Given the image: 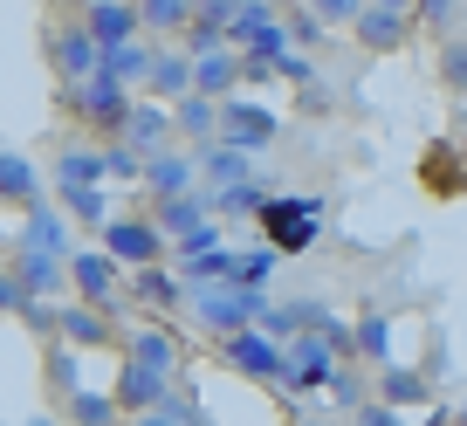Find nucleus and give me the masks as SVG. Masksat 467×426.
Instances as JSON below:
<instances>
[{
	"mask_svg": "<svg viewBox=\"0 0 467 426\" xmlns=\"http://www.w3.org/2000/svg\"><path fill=\"white\" fill-rule=\"evenodd\" d=\"M220 358H227L241 379H254V385H289V344L282 338H268V330H227L220 338Z\"/></svg>",
	"mask_w": 467,
	"mask_h": 426,
	"instance_id": "1",
	"label": "nucleus"
},
{
	"mask_svg": "<svg viewBox=\"0 0 467 426\" xmlns=\"http://www.w3.org/2000/svg\"><path fill=\"white\" fill-rule=\"evenodd\" d=\"M192 309H200V324L206 330H220V338H227V330H248L254 317H262V289H248V282H213V289H200L192 296Z\"/></svg>",
	"mask_w": 467,
	"mask_h": 426,
	"instance_id": "2",
	"label": "nucleus"
},
{
	"mask_svg": "<svg viewBox=\"0 0 467 426\" xmlns=\"http://www.w3.org/2000/svg\"><path fill=\"white\" fill-rule=\"evenodd\" d=\"M262 227H268V248L275 255H303L323 227V206L317 200H268L262 206Z\"/></svg>",
	"mask_w": 467,
	"mask_h": 426,
	"instance_id": "3",
	"label": "nucleus"
},
{
	"mask_svg": "<svg viewBox=\"0 0 467 426\" xmlns=\"http://www.w3.org/2000/svg\"><path fill=\"white\" fill-rule=\"evenodd\" d=\"M220 138H227L234 151H262V145H275V110H268V103L227 97V103H220Z\"/></svg>",
	"mask_w": 467,
	"mask_h": 426,
	"instance_id": "4",
	"label": "nucleus"
},
{
	"mask_svg": "<svg viewBox=\"0 0 467 426\" xmlns=\"http://www.w3.org/2000/svg\"><path fill=\"white\" fill-rule=\"evenodd\" d=\"M103 255H117L124 268H151L165 255V234H159V221H110L103 227Z\"/></svg>",
	"mask_w": 467,
	"mask_h": 426,
	"instance_id": "5",
	"label": "nucleus"
},
{
	"mask_svg": "<svg viewBox=\"0 0 467 426\" xmlns=\"http://www.w3.org/2000/svg\"><path fill=\"white\" fill-rule=\"evenodd\" d=\"M76 110H83L89 124H124V110H131V97H124V76H110V69H97V76H83L76 83Z\"/></svg>",
	"mask_w": 467,
	"mask_h": 426,
	"instance_id": "6",
	"label": "nucleus"
},
{
	"mask_svg": "<svg viewBox=\"0 0 467 426\" xmlns=\"http://www.w3.org/2000/svg\"><path fill=\"white\" fill-rule=\"evenodd\" d=\"M248 76V56L234 42H220V48H206V56H192V89H206V97H220L227 103L234 97V83Z\"/></svg>",
	"mask_w": 467,
	"mask_h": 426,
	"instance_id": "7",
	"label": "nucleus"
},
{
	"mask_svg": "<svg viewBox=\"0 0 467 426\" xmlns=\"http://www.w3.org/2000/svg\"><path fill=\"white\" fill-rule=\"evenodd\" d=\"M165 131H172V103H131V110H124V124H117V138H124V145H131V151H145V159H151V151H159V138Z\"/></svg>",
	"mask_w": 467,
	"mask_h": 426,
	"instance_id": "8",
	"label": "nucleus"
},
{
	"mask_svg": "<svg viewBox=\"0 0 467 426\" xmlns=\"http://www.w3.org/2000/svg\"><path fill=\"white\" fill-rule=\"evenodd\" d=\"M69 282L83 289V303L117 309V255H76V262H69Z\"/></svg>",
	"mask_w": 467,
	"mask_h": 426,
	"instance_id": "9",
	"label": "nucleus"
},
{
	"mask_svg": "<svg viewBox=\"0 0 467 426\" xmlns=\"http://www.w3.org/2000/svg\"><path fill=\"white\" fill-rule=\"evenodd\" d=\"M165 379H172V371H159V365H138V358H131V365H124V379H117V399H124L131 412L165 406V399H172V385H165Z\"/></svg>",
	"mask_w": 467,
	"mask_h": 426,
	"instance_id": "10",
	"label": "nucleus"
},
{
	"mask_svg": "<svg viewBox=\"0 0 467 426\" xmlns=\"http://www.w3.org/2000/svg\"><path fill=\"white\" fill-rule=\"evenodd\" d=\"M350 28H358V42H365V48H379V56H385V48H399L412 35V15H399V7H371V0H365V15L350 21Z\"/></svg>",
	"mask_w": 467,
	"mask_h": 426,
	"instance_id": "11",
	"label": "nucleus"
},
{
	"mask_svg": "<svg viewBox=\"0 0 467 426\" xmlns=\"http://www.w3.org/2000/svg\"><path fill=\"white\" fill-rule=\"evenodd\" d=\"M138 28H145V21H138V7H131V0H97V7H89V35H97L103 48L138 42Z\"/></svg>",
	"mask_w": 467,
	"mask_h": 426,
	"instance_id": "12",
	"label": "nucleus"
},
{
	"mask_svg": "<svg viewBox=\"0 0 467 426\" xmlns=\"http://www.w3.org/2000/svg\"><path fill=\"white\" fill-rule=\"evenodd\" d=\"M56 69H62V83H83V76H97L103 69V42H97V35H62V42H56Z\"/></svg>",
	"mask_w": 467,
	"mask_h": 426,
	"instance_id": "13",
	"label": "nucleus"
},
{
	"mask_svg": "<svg viewBox=\"0 0 467 426\" xmlns=\"http://www.w3.org/2000/svg\"><path fill=\"white\" fill-rule=\"evenodd\" d=\"M145 186L159 192V200L192 192V159H179V151H151V159H145Z\"/></svg>",
	"mask_w": 467,
	"mask_h": 426,
	"instance_id": "14",
	"label": "nucleus"
},
{
	"mask_svg": "<svg viewBox=\"0 0 467 426\" xmlns=\"http://www.w3.org/2000/svg\"><path fill=\"white\" fill-rule=\"evenodd\" d=\"M151 89H159L165 103H179L192 89V56H179V48H159V56H151V76H145Z\"/></svg>",
	"mask_w": 467,
	"mask_h": 426,
	"instance_id": "15",
	"label": "nucleus"
},
{
	"mask_svg": "<svg viewBox=\"0 0 467 426\" xmlns=\"http://www.w3.org/2000/svg\"><path fill=\"white\" fill-rule=\"evenodd\" d=\"M172 118H179V131L206 138V131H220V97H206V89H186V97L172 103Z\"/></svg>",
	"mask_w": 467,
	"mask_h": 426,
	"instance_id": "16",
	"label": "nucleus"
},
{
	"mask_svg": "<svg viewBox=\"0 0 467 426\" xmlns=\"http://www.w3.org/2000/svg\"><path fill=\"white\" fill-rule=\"evenodd\" d=\"M103 179V151H62L56 159V186L62 192H83V186H97Z\"/></svg>",
	"mask_w": 467,
	"mask_h": 426,
	"instance_id": "17",
	"label": "nucleus"
},
{
	"mask_svg": "<svg viewBox=\"0 0 467 426\" xmlns=\"http://www.w3.org/2000/svg\"><path fill=\"white\" fill-rule=\"evenodd\" d=\"M206 206L213 200H192V192H179V200H159V234H186V227H200L206 221Z\"/></svg>",
	"mask_w": 467,
	"mask_h": 426,
	"instance_id": "18",
	"label": "nucleus"
},
{
	"mask_svg": "<svg viewBox=\"0 0 467 426\" xmlns=\"http://www.w3.org/2000/svg\"><path fill=\"white\" fill-rule=\"evenodd\" d=\"M179 296H186V282H179V275H165L159 262H151V268H138V303H151V309H172Z\"/></svg>",
	"mask_w": 467,
	"mask_h": 426,
	"instance_id": "19",
	"label": "nucleus"
},
{
	"mask_svg": "<svg viewBox=\"0 0 467 426\" xmlns=\"http://www.w3.org/2000/svg\"><path fill=\"white\" fill-rule=\"evenodd\" d=\"M206 179H213V192L220 186H241V179H248V151H234L227 138H220V145L206 151Z\"/></svg>",
	"mask_w": 467,
	"mask_h": 426,
	"instance_id": "20",
	"label": "nucleus"
},
{
	"mask_svg": "<svg viewBox=\"0 0 467 426\" xmlns=\"http://www.w3.org/2000/svg\"><path fill=\"white\" fill-rule=\"evenodd\" d=\"M56 330L76 338V344H103V338H110V324L97 317V303H89V309H56Z\"/></svg>",
	"mask_w": 467,
	"mask_h": 426,
	"instance_id": "21",
	"label": "nucleus"
},
{
	"mask_svg": "<svg viewBox=\"0 0 467 426\" xmlns=\"http://www.w3.org/2000/svg\"><path fill=\"white\" fill-rule=\"evenodd\" d=\"M151 56L159 48H145V42H117V48H103V69L131 83V76H151Z\"/></svg>",
	"mask_w": 467,
	"mask_h": 426,
	"instance_id": "22",
	"label": "nucleus"
},
{
	"mask_svg": "<svg viewBox=\"0 0 467 426\" xmlns=\"http://www.w3.org/2000/svg\"><path fill=\"white\" fill-rule=\"evenodd\" d=\"M131 344H138V351H131L138 365H159V371H179V344H172V330H138Z\"/></svg>",
	"mask_w": 467,
	"mask_h": 426,
	"instance_id": "23",
	"label": "nucleus"
},
{
	"mask_svg": "<svg viewBox=\"0 0 467 426\" xmlns=\"http://www.w3.org/2000/svg\"><path fill=\"white\" fill-rule=\"evenodd\" d=\"M0 200H15V206H35V172L15 159V151H0Z\"/></svg>",
	"mask_w": 467,
	"mask_h": 426,
	"instance_id": "24",
	"label": "nucleus"
},
{
	"mask_svg": "<svg viewBox=\"0 0 467 426\" xmlns=\"http://www.w3.org/2000/svg\"><path fill=\"white\" fill-rule=\"evenodd\" d=\"M358 358H365V365H392V324H385V317H365V324H358Z\"/></svg>",
	"mask_w": 467,
	"mask_h": 426,
	"instance_id": "25",
	"label": "nucleus"
},
{
	"mask_svg": "<svg viewBox=\"0 0 467 426\" xmlns=\"http://www.w3.org/2000/svg\"><path fill=\"white\" fill-rule=\"evenodd\" d=\"M268 21H275V15H268V0H241V15L227 21V42H234V48H248L254 35L268 28Z\"/></svg>",
	"mask_w": 467,
	"mask_h": 426,
	"instance_id": "26",
	"label": "nucleus"
},
{
	"mask_svg": "<svg viewBox=\"0 0 467 426\" xmlns=\"http://www.w3.org/2000/svg\"><path fill=\"white\" fill-rule=\"evenodd\" d=\"M28 248H42V255H69V227H62L56 213H42V206H35V221H28Z\"/></svg>",
	"mask_w": 467,
	"mask_h": 426,
	"instance_id": "27",
	"label": "nucleus"
},
{
	"mask_svg": "<svg viewBox=\"0 0 467 426\" xmlns=\"http://www.w3.org/2000/svg\"><path fill=\"white\" fill-rule=\"evenodd\" d=\"M440 83L467 97V35H447V48H440Z\"/></svg>",
	"mask_w": 467,
	"mask_h": 426,
	"instance_id": "28",
	"label": "nucleus"
},
{
	"mask_svg": "<svg viewBox=\"0 0 467 426\" xmlns=\"http://www.w3.org/2000/svg\"><path fill=\"white\" fill-rule=\"evenodd\" d=\"M213 206H220V213H262V206H268V192L241 179V186H220V192H213Z\"/></svg>",
	"mask_w": 467,
	"mask_h": 426,
	"instance_id": "29",
	"label": "nucleus"
},
{
	"mask_svg": "<svg viewBox=\"0 0 467 426\" xmlns=\"http://www.w3.org/2000/svg\"><path fill=\"white\" fill-rule=\"evenodd\" d=\"M138 426H200V412H192L186 406V399H165V406H145V412H138Z\"/></svg>",
	"mask_w": 467,
	"mask_h": 426,
	"instance_id": "30",
	"label": "nucleus"
},
{
	"mask_svg": "<svg viewBox=\"0 0 467 426\" xmlns=\"http://www.w3.org/2000/svg\"><path fill=\"white\" fill-rule=\"evenodd\" d=\"M275 262H282L275 248H254V255H241V262H234V282H248V289H262V282L275 275Z\"/></svg>",
	"mask_w": 467,
	"mask_h": 426,
	"instance_id": "31",
	"label": "nucleus"
},
{
	"mask_svg": "<svg viewBox=\"0 0 467 426\" xmlns=\"http://www.w3.org/2000/svg\"><path fill=\"white\" fill-rule=\"evenodd\" d=\"M392 406H412V399H426V385H420V371H399V365H385V385H379Z\"/></svg>",
	"mask_w": 467,
	"mask_h": 426,
	"instance_id": "32",
	"label": "nucleus"
},
{
	"mask_svg": "<svg viewBox=\"0 0 467 426\" xmlns=\"http://www.w3.org/2000/svg\"><path fill=\"white\" fill-rule=\"evenodd\" d=\"M412 21H426V28H453V21H461V0H412Z\"/></svg>",
	"mask_w": 467,
	"mask_h": 426,
	"instance_id": "33",
	"label": "nucleus"
},
{
	"mask_svg": "<svg viewBox=\"0 0 467 426\" xmlns=\"http://www.w3.org/2000/svg\"><path fill=\"white\" fill-rule=\"evenodd\" d=\"M303 7L317 21H358V15H365V0H303Z\"/></svg>",
	"mask_w": 467,
	"mask_h": 426,
	"instance_id": "34",
	"label": "nucleus"
},
{
	"mask_svg": "<svg viewBox=\"0 0 467 426\" xmlns=\"http://www.w3.org/2000/svg\"><path fill=\"white\" fill-rule=\"evenodd\" d=\"M76 420H83V426H110V399H97V392H76Z\"/></svg>",
	"mask_w": 467,
	"mask_h": 426,
	"instance_id": "35",
	"label": "nucleus"
},
{
	"mask_svg": "<svg viewBox=\"0 0 467 426\" xmlns=\"http://www.w3.org/2000/svg\"><path fill=\"white\" fill-rule=\"evenodd\" d=\"M358 426H406V420H399L392 399H385V406H365V412H358Z\"/></svg>",
	"mask_w": 467,
	"mask_h": 426,
	"instance_id": "36",
	"label": "nucleus"
},
{
	"mask_svg": "<svg viewBox=\"0 0 467 426\" xmlns=\"http://www.w3.org/2000/svg\"><path fill=\"white\" fill-rule=\"evenodd\" d=\"M275 76H289V83H309V76H317V69H309L303 56H282V62H275Z\"/></svg>",
	"mask_w": 467,
	"mask_h": 426,
	"instance_id": "37",
	"label": "nucleus"
},
{
	"mask_svg": "<svg viewBox=\"0 0 467 426\" xmlns=\"http://www.w3.org/2000/svg\"><path fill=\"white\" fill-rule=\"evenodd\" d=\"M21 296H28V282H21V275H0V309H15Z\"/></svg>",
	"mask_w": 467,
	"mask_h": 426,
	"instance_id": "38",
	"label": "nucleus"
},
{
	"mask_svg": "<svg viewBox=\"0 0 467 426\" xmlns=\"http://www.w3.org/2000/svg\"><path fill=\"white\" fill-rule=\"evenodd\" d=\"M371 7H399V15H412V0H371Z\"/></svg>",
	"mask_w": 467,
	"mask_h": 426,
	"instance_id": "39",
	"label": "nucleus"
},
{
	"mask_svg": "<svg viewBox=\"0 0 467 426\" xmlns=\"http://www.w3.org/2000/svg\"><path fill=\"white\" fill-rule=\"evenodd\" d=\"M303 426H317V420H303Z\"/></svg>",
	"mask_w": 467,
	"mask_h": 426,
	"instance_id": "40",
	"label": "nucleus"
}]
</instances>
